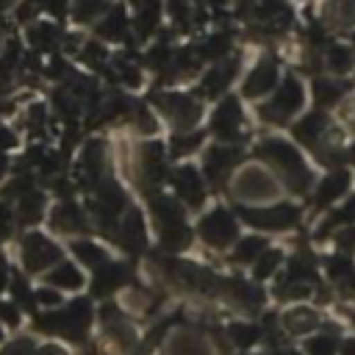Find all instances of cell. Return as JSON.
Returning <instances> with one entry per match:
<instances>
[{
  "label": "cell",
  "mask_w": 355,
  "mask_h": 355,
  "mask_svg": "<svg viewBox=\"0 0 355 355\" xmlns=\"http://www.w3.org/2000/svg\"><path fill=\"white\" fill-rule=\"evenodd\" d=\"M258 158L277 175L280 183H286L288 191L294 194H308L316 183L313 166L308 164V155L300 150L297 141H288L283 136H266L255 147Z\"/></svg>",
  "instance_id": "1"
},
{
  "label": "cell",
  "mask_w": 355,
  "mask_h": 355,
  "mask_svg": "<svg viewBox=\"0 0 355 355\" xmlns=\"http://www.w3.org/2000/svg\"><path fill=\"white\" fill-rule=\"evenodd\" d=\"M308 105V89L297 75H283L280 83L275 86V92L266 97V103L258 108L263 122L272 125H288L291 119H297L300 114H305Z\"/></svg>",
  "instance_id": "2"
},
{
  "label": "cell",
  "mask_w": 355,
  "mask_h": 355,
  "mask_svg": "<svg viewBox=\"0 0 355 355\" xmlns=\"http://www.w3.org/2000/svg\"><path fill=\"white\" fill-rule=\"evenodd\" d=\"M283 194L277 175L266 164H247L233 178V197L247 205H266Z\"/></svg>",
  "instance_id": "3"
},
{
  "label": "cell",
  "mask_w": 355,
  "mask_h": 355,
  "mask_svg": "<svg viewBox=\"0 0 355 355\" xmlns=\"http://www.w3.org/2000/svg\"><path fill=\"white\" fill-rule=\"evenodd\" d=\"M239 214L250 227H258V230H291L302 216L300 205L277 202V200L266 205H244Z\"/></svg>",
  "instance_id": "4"
},
{
  "label": "cell",
  "mask_w": 355,
  "mask_h": 355,
  "mask_svg": "<svg viewBox=\"0 0 355 355\" xmlns=\"http://www.w3.org/2000/svg\"><path fill=\"white\" fill-rule=\"evenodd\" d=\"M153 216H155V225H158V236H161V244L166 250H178V247H186L189 241V225L183 219V211L175 200L169 197H158L153 202Z\"/></svg>",
  "instance_id": "5"
},
{
  "label": "cell",
  "mask_w": 355,
  "mask_h": 355,
  "mask_svg": "<svg viewBox=\"0 0 355 355\" xmlns=\"http://www.w3.org/2000/svg\"><path fill=\"white\" fill-rule=\"evenodd\" d=\"M352 189H355V178H352V169L349 166H333V169H327L313 183V205H316V211H322V214L330 211Z\"/></svg>",
  "instance_id": "6"
},
{
  "label": "cell",
  "mask_w": 355,
  "mask_h": 355,
  "mask_svg": "<svg viewBox=\"0 0 355 355\" xmlns=\"http://www.w3.org/2000/svg\"><path fill=\"white\" fill-rule=\"evenodd\" d=\"M280 83V67L272 55H263L252 64V69L244 75V83H241V94L247 100H263L275 92V86Z\"/></svg>",
  "instance_id": "7"
},
{
  "label": "cell",
  "mask_w": 355,
  "mask_h": 355,
  "mask_svg": "<svg viewBox=\"0 0 355 355\" xmlns=\"http://www.w3.org/2000/svg\"><path fill=\"white\" fill-rule=\"evenodd\" d=\"M200 236L211 247L222 250L239 239V222L227 208H214L200 219Z\"/></svg>",
  "instance_id": "8"
},
{
  "label": "cell",
  "mask_w": 355,
  "mask_h": 355,
  "mask_svg": "<svg viewBox=\"0 0 355 355\" xmlns=\"http://www.w3.org/2000/svg\"><path fill=\"white\" fill-rule=\"evenodd\" d=\"M322 324H324L322 311L313 308V305H308V302H294V305H288V308L283 311V316H280V327H283V333H288V336H302V338H305V336L316 333Z\"/></svg>",
  "instance_id": "9"
},
{
  "label": "cell",
  "mask_w": 355,
  "mask_h": 355,
  "mask_svg": "<svg viewBox=\"0 0 355 355\" xmlns=\"http://www.w3.org/2000/svg\"><path fill=\"white\" fill-rule=\"evenodd\" d=\"M58 258H61V250L42 233H28L22 239V263L28 272H42L50 263H55Z\"/></svg>",
  "instance_id": "10"
},
{
  "label": "cell",
  "mask_w": 355,
  "mask_h": 355,
  "mask_svg": "<svg viewBox=\"0 0 355 355\" xmlns=\"http://www.w3.org/2000/svg\"><path fill=\"white\" fill-rule=\"evenodd\" d=\"M241 128H244V114H241L239 100L236 97H222V103L214 114L211 130L216 133V139H222L227 144V141H236L241 136Z\"/></svg>",
  "instance_id": "11"
},
{
  "label": "cell",
  "mask_w": 355,
  "mask_h": 355,
  "mask_svg": "<svg viewBox=\"0 0 355 355\" xmlns=\"http://www.w3.org/2000/svg\"><path fill=\"white\" fill-rule=\"evenodd\" d=\"M349 92H352L349 83H347L344 78H333V75L313 78V83H311V100H313L316 108H322V111H333Z\"/></svg>",
  "instance_id": "12"
},
{
  "label": "cell",
  "mask_w": 355,
  "mask_h": 355,
  "mask_svg": "<svg viewBox=\"0 0 355 355\" xmlns=\"http://www.w3.org/2000/svg\"><path fill=\"white\" fill-rule=\"evenodd\" d=\"M158 105L161 111L178 125V128H191L197 119H200V103L189 94H161L158 97Z\"/></svg>",
  "instance_id": "13"
},
{
  "label": "cell",
  "mask_w": 355,
  "mask_h": 355,
  "mask_svg": "<svg viewBox=\"0 0 355 355\" xmlns=\"http://www.w3.org/2000/svg\"><path fill=\"white\" fill-rule=\"evenodd\" d=\"M319 22L327 31H352L355 0H319Z\"/></svg>",
  "instance_id": "14"
},
{
  "label": "cell",
  "mask_w": 355,
  "mask_h": 355,
  "mask_svg": "<svg viewBox=\"0 0 355 355\" xmlns=\"http://www.w3.org/2000/svg\"><path fill=\"white\" fill-rule=\"evenodd\" d=\"M322 67L333 78H347L355 69V50L349 44H344V42H333V44L324 47Z\"/></svg>",
  "instance_id": "15"
},
{
  "label": "cell",
  "mask_w": 355,
  "mask_h": 355,
  "mask_svg": "<svg viewBox=\"0 0 355 355\" xmlns=\"http://www.w3.org/2000/svg\"><path fill=\"white\" fill-rule=\"evenodd\" d=\"M172 180H175V191H178V197L183 202H189V205H200L202 202V197H205L202 178H200V172L194 166H178Z\"/></svg>",
  "instance_id": "16"
},
{
  "label": "cell",
  "mask_w": 355,
  "mask_h": 355,
  "mask_svg": "<svg viewBox=\"0 0 355 355\" xmlns=\"http://www.w3.org/2000/svg\"><path fill=\"white\" fill-rule=\"evenodd\" d=\"M128 31H130V19H128V14H125L122 6L108 8V11L100 17V22H97V33H100V39L122 42V39L128 36Z\"/></svg>",
  "instance_id": "17"
},
{
  "label": "cell",
  "mask_w": 355,
  "mask_h": 355,
  "mask_svg": "<svg viewBox=\"0 0 355 355\" xmlns=\"http://www.w3.org/2000/svg\"><path fill=\"white\" fill-rule=\"evenodd\" d=\"M236 69H239V61H236V58H222V64H216L211 72H205V78H202V92H205L208 97L222 94V92L230 86V80L236 78Z\"/></svg>",
  "instance_id": "18"
},
{
  "label": "cell",
  "mask_w": 355,
  "mask_h": 355,
  "mask_svg": "<svg viewBox=\"0 0 355 355\" xmlns=\"http://www.w3.org/2000/svg\"><path fill=\"white\" fill-rule=\"evenodd\" d=\"M236 158H239V150H236V147L216 144V147H211V150L205 153L202 169H205V175H208L211 180H219V178H222V175L236 164Z\"/></svg>",
  "instance_id": "19"
},
{
  "label": "cell",
  "mask_w": 355,
  "mask_h": 355,
  "mask_svg": "<svg viewBox=\"0 0 355 355\" xmlns=\"http://www.w3.org/2000/svg\"><path fill=\"white\" fill-rule=\"evenodd\" d=\"M338 349H341V336L336 330H327L324 324L316 333L305 336V341H302L305 355H338Z\"/></svg>",
  "instance_id": "20"
},
{
  "label": "cell",
  "mask_w": 355,
  "mask_h": 355,
  "mask_svg": "<svg viewBox=\"0 0 355 355\" xmlns=\"http://www.w3.org/2000/svg\"><path fill=\"white\" fill-rule=\"evenodd\" d=\"M53 227L61 230V233H78V230L86 227V219H83V214H80L78 205L61 202V205L53 211Z\"/></svg>",
  "instance_id": "21"
},
{
  "label": "cell",
  "mask_w": 355,
  "mask_h": 355,
  "mask_svg": "<svg viewBox=\"0 0 355 355\" xmlns=\"http://www.w3.org/2000/svg\"><path fill=\"white\" fill-rule=\"evenodd\" d=\"M125 280H128V266L125 263H111V266H105L103 272L94 275V286L92 288H94V294H111Z\"/></svg>",
  "instance_id": "22"
},
{
  "label": "cell",
  "mask_w": 355,
  "mask_h": 355,
  "mask_svg": "<svg viewBox=\"0 0 355 355\" xmlns=\"http://www.w3.org/2000/svg\"><path fill=\"white\" fill-rule=\"evenodd\" d=\"M283 261H286V255H283L280 247H266V250L252 261V275H255V280L272 277V275L283 266Z\"/></svg>",
  "instance_id": "23"
},
{
  "label": "cell",
  "mask_w": 355,
  "mask_h": 355,
  "mask_svg": "<svg viewBox=\"0 0 355 355\" xmlns=\"http://www.w3.org/2000/svg\"><path fill=\"white\" fill-rule=\"evenodd\" d=\"M28 42L33 50H53L61 42V31L53 22H39V25L28 28Z\"/></svg>",
  "instance_id": "24"
},
{
  "label": "cell",
  "mask_w": 355,
  "mask_h": 355,
  "mask_svg": "<svg viewBox=\"0 0 355 355\" xmlns=\"http://www.w3.org/2000/svg\"><path fill=\"white\" fill-rule=\"evenodd\" d=\"M169 355H211L208 344L194 333H178L169 341Z\"/></svg>",
  "instance_id": "25"
},
{
  "label": "cell",
  "mask_w": 355,
  "mask_h": 355,
  "mask_svg": "<svg viewBox=\"0 0 355 355\" xmlns=\"http://www.w3.org/2000/svg\"><path fill=\"white\" fill-rule=\"evenodd\" d=\"M119 236H122V241H125L130 250H139V247H144V241H147V233H144L141 216H139L136 211H128V214H125V222H122V227H119Z\"/></svg>",
  "instance_id": "26"
},
{
  "label": "cell",
  "mask_w": 355,
  "mask_h": 355,
  "mask_svg": "<svg viewBox=\"0 0 355 355\" xmlns=\"http://www.w3.org/2000/svg\"><path fill=\"white\" fill-rule=\"evenodd\" d=\"M108 11V0H72L69 6V14L75 22L86 25V22H94L97 17H103Z\"/></svg>",
  "instance_id": "27"
},
{
  "label": "cell",
  "mask_w": 355,
  "mask_h": 355,
  "mask_svg": "<svg viewBox=\"0 0 355 355\" xmlns=\"http://www.w3.org/2000/svg\"><path fill=\"white\" fill-rule=\"evenodd\" d=\"M266 239L263 236H244L236 241V250H233V261L236 263H252L263 250H266Z\"/></svg>",
  "instance_id": "28"
},
{
  "label": "cell",
  "mask_w": 355,
  "mask_h": 355,
  "mask_svg": "<svg viewBox=\"0 0 355 355\" xmlns=\"http://www.w3.org/2000/svg\"><path fill=\"white\" fill-rule=\"evenodd\" d=\"M47 280L55 286V288H67V291H75L83 286V275L72 266V263H58L53 272H47Z\"/></svg>",
  "instance_id": "29"
},
{
  "label": "cell",
  "mask_w": 355,
  "mask_h": 355,
  "mask_svg": "<svg viewBox=\"0 0 355 355\" xmlns=\"http://www.w3.org/2000/svg\"><path fill=\"white\" fill-rule=\"evenodd\" d=\"M333 119H336V125H338L347 136H355V92H349V94L333 108Z\"/></svg>",
  "instance_id": "30"
},
{
  "label": "cell",
  "mask_w": 355,
  "mask_h": 355,
  "mask_svg": "<svg viewBox=\"0 0 355 355\" xmlns=\"http://www.w3.org/2000/svg\"><path fill=\"white\" fill-rule=\"evenodd\" d=\"M227 336H230V341H233L236 347L247 349V347L258 344L261 330H258V324H252V322H233V324L227 327Z\"/></svg>",
  "instance_id": "31"
},
{
  "label": "cell",
  "mask_w": 355,
  "mask_h": 355,
  "mask_svg": "<svg viewBox=\"0 0 355 355\" xmlns=\"http://www.w3.org/2000/svg\"><path fill=\"white\" fill-rule=\"evenodd\" d=\"M44 197L42 194H36V191H25L22 194V200H19V216H22V222H36L42 214H44Z\"/></svg>",
  "instance_id": "32"
},
{
  "label": "cell",
  "mask_w": 355,
  "mask_h": 355,
  "mask_svg": "<svg viewBox=\"0 0 355 355\" xmlns=\"http://www.w3.org/2000/svg\"><path fill=\"white\" fill-rule=\"evenodd\" d=\"M72 250H75V255H78L86 266H103V263L108 261L105 250H100L97 244H89V241H75Z\"/></svg>",
  "instance_id": "33"
},
{
  "label": "cell",
  "mask_w": 355,
  "mask_h": 355,
  "mask_svg": "<svg viewBox=\"0 0 355 355\" xmlns=\"http://www.w3.org/2000/svg\"><path fill=\"white\" fill-rule=\"evenodd\" d=\"M114 64H116L119 78H122L128 86H141V72H139V67L133 64V58H130V55H119Z\"/></svg>",
  "instance_id": "34"
},
{
  "label": "cell",
  "mask_w": 355,
  "mask_h": 355,
  "mask_svg": "<svg viewBox=\"0 0 355 355\" xmlns=\"http://www.w3.org/2000/svg\"><path fill=\"white\" fill-rule=\"evenodd\" d=\"M83 61L97 69V67H103V64L108 61V50H105L100 42H86V44H83Z\"/></svg>",
  "instance_id": "35"
},
{
  "label": "cell",
  "mask_w": 355,
  "mask_h": 355,
  "mask_svg": "<svg viewBox=\"0 0 355 355\" xmlns=\"http://www.w3.org/2000/svg\"><path fill=\"white\" fill-rule=\"evenodd\" d=\"M200 141H202L200 133H180V136L172 139V153H175V155H189L191 150L200 147Z\"/></svg>",
  "instance_id": "36"
},
{
  "label": "cell",
  "mask_w": 355,
  "mask_h": 355,
  "mask_svg": "<svg viewBox=\"0 0 355 355\" xmlns=\"http://www.w3.org/2000/svg\"><path fill=\"white\" fill-rule=\"evenodd\" d=\"M166 6H169L172 19L180 22V28H186V25H189V17H191V6H189V0H166Z\"/></svg>",
  "instance_id": "37"
},
{
  "label": "cell",
  "mask_w": 355,
  "mask_h": 355,
  "mask_svg": "<svg viewBox=\"0 0 355 355\" xmlns=\"http://www.w3.org/2000/svg\"><path fill=\"white\" fill-rule=\"evenodd\" d=\"M133 128H136L139 133H155V128H158V122L153 119V114H150V111H144V108H139V114L133 116Z\"/></svg>",
  "instance_id": "38"
},
{
  "label": "cell",
  "mask_w": 355,
  "mask_h": 355,
  "mask_svg": "<svg viewBox=\"0 0 355 355\" xmlns=\"http://www.w3.org/2000/svg\"><path fill=\"white\" fill-rule=\"evenodd\" d=\"M39 8H44L47 14H53L55 19H61L69 11V0H39Z\"/></svg>",
  "instance_id": "39"
},
{
  "label": "cell",
  "mask_w": 355,
  "mask_h": 355,
  "mask_svg": "<svg viewBox=\"0 0 355 355\" xmlns=\"http://www.w3.org/2000/svg\"><path fill=\"white\" fill-rule=\"evenodd\" d=\"M0 355H33V341H31V338H17V341H11Z\"/></svg>",
  "instance_id": "40"
},
{
  "label": "cell",
  "mask_w": 355,
  "mask_h": 355,
  "mask_svg": "<svg viewBox=\"0 0 355 355\" xmlns=\"http://www.w3.org/2000/svg\"><path fill=\"white\" fill-rule=\"evenodd\" d=\"M0 319L8 322V324H17V322H19V311H17V305H11V302H0Z\"/></svg>",
  "instance_id": "41"
},
{
  "label": "cell",
  "mask_w": 355,
  "mask_h": 355,
  "mask_svg": "<svg viewBox=\"0 0 355 355\" xmlns=\"http://www.w3.org/2000/svg\"><path fill=\"white\" fill-rule=\"evenodd\" d=\"M36 300H39L42 305H58V302H61L58 291H53V288H39V291H36Z\"/></svg>",
  "instance_id": "42"
},
{
  "label": "cell",
  "mask_w": 355,
  "mask_h": 355,
  "mask_svg": "<svg viewBox=\"0 0 355 355\" xmlns=\"http://www.w3.org/2000/svg\"><path fill=\"white\" fill-rule=\"evenodd\" d=\"M6 147H14V133L0 128V150H6Z\"/></svg>",
  "instance_id": "43"
},
{
  "label": "cell",
  "mask_w": 355,
  "mask_h": 355,
  "mask_svg": "<svg viewBox=\"0 0 355 355\" xmlns=\"http://www.w3.org/2000/svg\"><path fill=\"white\" fill-rule=\"evenodd\" d=\"M344 153H347V166L355 169V136H352V141L344 144Z\"/></svg>",
  "instance_id": "44"
},
{
  "label": "cell",
  "mask_w": 355,
  "mask_h": 355,
  "mask_svg": "<svg viewBox=\"0 0 355 355\" xmlns=\"http://www.w3.org/2000/svg\"><path fill=\"white\" fill-rule=\"evenodd\" d=\"M39 355H67V349H61L58 344H44V347L39 349Z\"/></svg>",
  "instance_id": "45"
},
{
  "label": "cell",
  "mask_w": 355,
  "mask_h": 355,
  "mask_svg": "<svg viewBox=\"0 0 355 355\" xmlns=\"http://www.w3.org/2000/svg\"><path fill=\"white\" fill-rule=\"evenodd\" d=\"M211 8H219V6H227V0H205Z\"/></svg>",
  "instance_id": "46"
},
{
  "label": "cell",
  "mask_w": 355,
  "mask_h": 355,
  "mask_svg": "<svg viewBox=\"0 0 355 355\" xmlns=\"http://www.w3.org/2000/svg\"><path fill=\"white\" fill-rule=\"evenodd\" d=\"M8 6H14V0H0V14H3Z\"/></svg>",
  "instance_id": "47"
},
{
  "label": "cell",
  "mask_w": 355,
  "mask_h": 355,
  "mask_svg": "<svg viewBox=\"0 0 355 355\" xmlns=\"http://www.w3.org/2000/svg\"><path fill=\"white\" fill-rule=\"evenodd\" d=\"M0 338H3V330H0Z\"/></svg>",
  "instance_id": "48"
},
{
  "label": "cell",
  "mask_w": 355,
  "mask_h": 355,
  "mask_svg": "<svg viewBox=\"0 0 355 355\" xmlns=\"http://www.w3.org/2000/svg\"><path fill=\"white\" fill-rule=\"evenodd\" d=\"M352 300H355V297H352Z\"/></svg>",
  "instance_id": "49"
}]
</instances>
